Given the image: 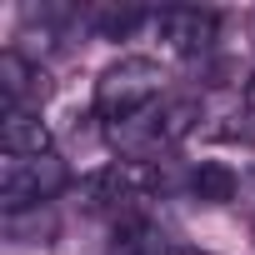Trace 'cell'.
I'll return each mask as SVG.
<instances>
[{
	"instance_id": "cell-1",
	"label": "cell",
	"mask_w": 255,
	"mask_h": 255,
	"mask_svg": "<svg viewBox=\"0 0 255 255\" xmlns=\"http://www.w3.org/2000/svg\"><path fill=\"white\" fill-rule=\"evenodd\" d=\"M160 90H165L160 60H150V55H120L95 80V115L105 125H125V120L145 115L160 100Z\"/></svg>"
},
{
	"instance_id": "cell-2",
	"label": "cell",
	"mask_w": 255,
	"mask_h": 255,
	"mask_svg": "<svg viewBox=\"0 0 255 255\" xmlns=\"http://www.w3.org/2000/svg\"><path fill=\"white\" fill-rule=\"evenodd\" d=\"M195 120H200V105L195 100H170V105H150L145 115L125 120V125H110V140L125 150V160L150 165L160 150H170L180 135L195 130Z\"/></svg>"
},
{
	"instance_id": "cell-3",
	"label": "cell",
	"mask_w": 255,
	"mask_h": 255,
	"mask_svg": "<svg viewBox=\"0 0 255 255\" xmlns=\"http://www.w3.org/2000/svg\"><path fill=\"white\" fill-rule=\"evenodd\" d=\"M65 190V160L50 155H5L0 160V205L5 215L20 210H40V200Z\"/></svg>"
},
{
	"instance_id": "cell-4",
	"label": "cell",
	"mask_w": 255,
	"mask_h": 255,
	"mask_svg": "<svg viewBox=\"0 0 255 255\" xmlns=\"http://www.w3.org/2000/svg\"><path fill=\"white\" fill-rule=\"evenodd\" d=\"M150 25H155V40H160L170 55H180V60H195V55H205V50L215 45V30H220L215 10H195V5L160 10Z\"/></svg>"
},
{
	"instance_id": "cell-5",
	"label": "cell",
	"mask_w": 255,
	"mask_h": 255,
	"mask_svg": "<svg viewBox=\"0 0 255 255\" xmlns=\"http://www.w3.org/2000/svg\"><path fill=\"white\" fill-rule=\"evenodd\" d=\"M0 145H5V155H50V130L30 105H15L0 120Z\"/></svg>"
},
{
	"instance_id": "cell-6",
	"label": "cell",
	"mask_w": 255,
	"mask_h": 255,
	"mask_svg": "<svg viewBox=\"0 0 255 255\" xmlns=\"http://www.w3.org/2000/svg\"><path fill=\"white\" fill-rule=\"evenodd\" d=\"M190 195L200 205H230L235 200V170L220 165V160H200L190 170Z\"/></svg>"
},
{
	"instance_id": "cell-7",
	"label": "cell",
	"mask_w": 255,
	"mask_h": 255,
	"mask_svg": "<svg viewBox=\"0 0 255 255\" xmlns=\"http://www.w3.org/2000/svg\"><path fill=\"white\" fill-rule=\"evenodd\" d=\"M30 80H35V65L20 55V50H5V60H0V85H5V110L25 105L30 95Z\"/></svg>"
},
{
	"instance_id": "cell-8",
	"label": "cell",
	"mask_w": 255,
	"mask_h": 255,
	"mask_svg": "<svg viewBox=\"0 0 255 255\" xmlns=\"http://www.w3.org/2000/svg\"><path fill=\"white\" fill-rule=\"evenodd\" d=\"M140 20H145L140 10H95V15H90L95 35H105V40H120V35H130Z\"/></svg>"
},
{
	"instance_id": "cell-9",
	"label": "cell",
	"mask_w": 255,
	"mask_h": 255,
	"mask_svg": "<svg viewBox=\"0 0 255 255\" xmlns=\"http://www.w3.org/2000/svg\"><path fill=\"white\" fill-rule=\"evenodd\" d=\"M230 125H220V135L225 140H240V145H255V105L250 110H235V115H225Z\"/></svg>"
},
{
	"instance_id": "cell-10",
	"label": "cell",
	"mask_w": 255,
	"mask_h": 255,
	"mask_svg": "<svg viewBox=\"0 0 255 255\" xmlns=\"http://www.w3.org/2000/svg\"><path fill=\"white\" fill-rule=\"evenodd\" d=\"M170 255H210V250H170Z\"/></svg>"
},
{
	"instance_id": "cell-11",
	"label": "cell",
	"mask_w": 255,
	"mask_h": 255,
	"mask_svg": "<svg viewBox=\"0 0 255 255\" xmlns=\"http://www.w3.org/2000/svg\"><path fill=\"white\" fill-rule=\"evenodd\" d=\"M250 100H255V85H250Z\"/></svg>"
}]
</instances>
